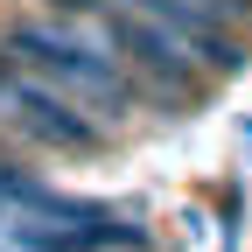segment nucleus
Listing matches in <instances>:
<instances>
[{
  "instance_id": "1",
  "label": "nucleus",
  "mask_w": 252,
  "mask_h": 252,
  "mask_svg": "<svg viewBox=\"0 0 252 252\" xmlns=\"http://www.w3.org/2000/svg\"><path fill=\"white\" fill-rule=\"evenodd\" d=\"M0 49H7L28 77L70 91V98L84 112H98V119H126V112L154 105V91L112 56V42L84 14H14L0 28Z\"/></svg>"
},
{
  "instance_id": "2",
  "label": "nucleus",
  "mask_w": 252,
  "mask_h": 252,
  "mask_svg": "<svg viewBox=\"0 0 252 252\" xmlns=\"http://www.w3.org/2000/svg\"><path fill=\"white\" fill-rule=\"evenodd\" d=\"M0 119H7V126H21L35 147H56V154H98V147H105L98 112H84L70 91H56V84L28 77V70H14L7 98H0Z\"/></svg>"
},
{
  "instance_id": "3",
  "label": "nucleus",
  "mask_w": 252,
  "mask_h": 252,
  "mask_svg": "<svg viewBox=\"0 0 252 252\" xmlns=\"http://www.w3.org/2000/svg\"><path fill=\"white\" fill-rule=\"evenodd\" d=\"M126 7H140V14H154L161 28H175L182 49L196 56L210 77H238V70H245V42H238V28L210 21L196 0H126Z\"/></svg>"
}]
</instances>
